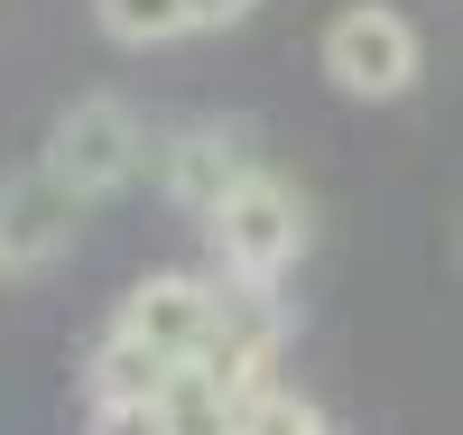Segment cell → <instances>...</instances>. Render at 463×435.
Masks as SVG:
<instances>
[{
    "label": "cell",
    "mask_w": 463,
    "mask_h": 435,
    "mask_svg": "<svg viewBox=\"0 0 463 435\" xmlns=\"http://www.w3.org/2000/svg\"><path fill=\"white\" fill-rule=\"evenodd\" d=\"M213 315H222V288H213V279H176V269H167V279H139V288L121 297V315L102 325L84 389H93V399H148L176 362H195V352H204Z\"/></svg>",
    "instance_id": "cell-1"
},
{
    "label": "cell",
    "mask_w": 463,
    "mask_h": 435,
    "mask_svg": "<svg viewBox=\"0 0 463 435\" xmlns=\"http://www.w3.org/2000/svg\"><path fill=\"white\" fill-rule=\"evenodd\" d=\"M260 167V139L250 121H185L167 148H158V185H167V204L176 213H204L222 185H241Z\"/></svg>",
    "instance_id": "cell-6"
},
{
    "label": "cell",
    "mask_w": 463,
    "mask_h": 435,
    "mask_svg": "<svg viewBox=\"0 0 463 435\" xmlns=\"http://www.w3.org/2000/svg\"><path fill=\"white\" fill-rule=\"evenodd\" d=\"M195 222H204L213 269H222L213 288L279 297V279L306 260V194H297L288 176H269V167H250L241 185H222V194H213V204H204Z\"/></svg>",
    "instance_id": "cell-2"
},
{
    "label": "cell",
    "mask_w": 463,
    "mask_h": 435,
    "mask_svg": "<svg viewBox=\"0 0 463 435\" xmlns=\"http://www.w3.org/2000/svg\"><path fill=\"white\" fill-rule=\"evenodd\" d=\"M232 435H334V426H325L316 408H306V399H297L288 380H269L260 399L241 408V426H232Z\"/></svg>",
    "instance_id": "cell-9"
},
{
    "label": "cell",
    "mask_w": 463,
    "mask_h": 435,
    "mask_svg": "<svg viewBox=\"0 0 463 435\" xmlns=\"http://www.w3.org/2000/svg\"><path fill=\"white\" fill-rule=\"evenodd\" d=\"M93 435H167L158 389H148V399H93Z\"/></svg>",
    "instance_id": "cell-10"
},
{
    "label": "cell",
    "mask_w": 463,
    "mask_h": 435,
    "mask_svg": "<svg viewBox=\"0 0 463 435\" xmlns=\"http://www.w3.org/2000/svg\"><path fill=\"white\" fill-rule=\"evenodd\" d=\"M316 56H325V84L353 93V102H399V93H417V74H427V47H417V28L390 10V0L334 10Z\"/></svg>",
    "instance_id": "cell-4"
},
{
    "label": "cell",
    "mask_w": 463,
    "mask_h": 435,
    "mask_svg": "<svg viewBox=\"0 0 463 435\" xmlns=\"http://www.w3.org/2000/svg\"><path fill=\"white\" fill-rule=\"evenodd\" d=\"M93 19L111 47H176L185 37V0H93Z\"/></svg>",
    "instance_id": "cell-8"
},
{
    "label": "cell",
    "mask_w": 463,
    "mask_h": 435,
    "mask_svg": "<svg viewBox=\"0 0 463 435\" xmlns=\"http://www.w3.org/2000/svg\"><path fill=\"white\" fill-rule=\"evenodd\" d=\"M260 0H185V28H241Z\"/></svg>",
    "instance_id": "cell-11"
},
{
    "label": "cell",
    "mask_w": 463,
    "mask_h": 435,
    "mask_svg": "<svg viewBox=\"0 0 463 435\" xmlns=\"http://www.w3.org/2000/svg\"><path fill=\"white\" fill-rule=\"evenodd\" d=\"M241 408H250V399H232L204 362H176V371L158 380V417H167V435H232V426H241Z\"/></svg>",
    "instance_id": "cell-7"
},
{
    "label": "cell",
    "mask_w": 463,
    "mask_h": 435,
    "mask_svg": "<svg viewBox=\"0 0 463 435\" xmlns=\"http://www.w3.org/2000/svg\"><path fill=\"white\" fill-rule=\"evenodd\" d=\"M56 185H74L84 204H102V194H121L139 167H148V121L121 102V93H84V102H65L56 111V130H47V157H37Z\"/></svg>",
    "instance_id": "cell-3"
},
{
    "label": "cell",
    "mask_w": 463,
    "mask_h": 435,
    "mask_svg": "<svg viewBox=\"0 0 463 435\" xmlns=\"http://www.w3.org/2000/svg\"><path fill=\"white\" fill-rule=\"evenodd\" d=\"M84 232V194L56 185L47 167L0 176V279H47Z\"/></svg>",
    "instance_id": "cell-5"
}]
</instances>
